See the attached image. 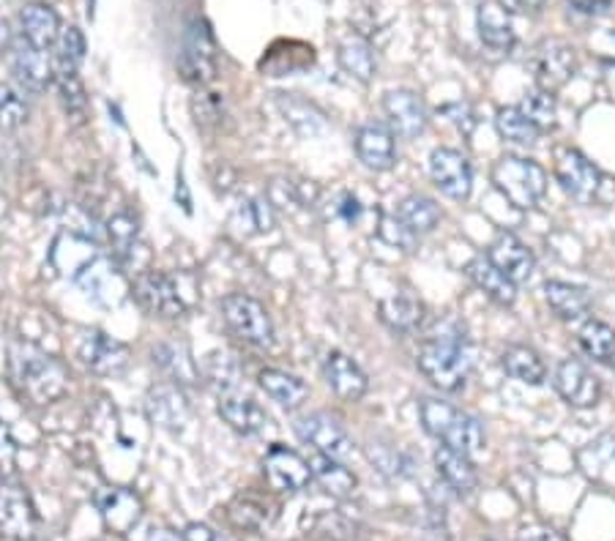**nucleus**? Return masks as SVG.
I'll list each match as a JSON object with an SVG mask.
<instances>
[{"instance_id":"f257e3e1","label":"nucleus","mask_w":615,"mask_h":541,"mask_svg":"<svg viewBox=\"0 0 615 541\" xmlns=\"http://www.w3.org/2000/svg\"><path fill=\"white\" fill-rule=\"evenodd\" d=\"M418 370L430 383H435L444 391L463 389L474 370V350H470L465 328L454 320H444L424 337L418 348Z\"/></svg>"},{"instance_id":"f03ea898","label":"nucleus","mask_w":615,"mask_h":541,"mask_svg":"<svg viewBox=\"0 0 615 541\" xmlns=\"http://www.w3.org/2000/svg\"><path fill=\"white\" fill-rule=\"evenodd\" d=\"M9 378L11 385L22 400L33 402V405H50V402L61 400L68 389V372L55 356L42 350L39 344L11 342L9 348Z\"/></svg>"},{"instance_id":"7ed1b4c3","label":"nucleus","mask_w":615,"mask_h":541,"mask_svg":"<svg viewBox=\"0 0 615 541\" xmlns=\"http://www.w3.org/2000/svg\"><path fill=\"white\" fill-rule=\"evenodd\" d=\"M418 416H422L424 429L427 435H433L435 441H441L444 446L454 448V452L463 454H476L485 448V429L476 422L470 413L459 411V407L448 405L444 400H424L418 407Z\"/></svg>"},{"instance_id":"20e7f679","label":"nucleus","mask_w":615,"mask_h":541,"mask_svg":"<svg viewBox=\"0 0 615 541\" xmlns=\"http://www.w3.org/2000/svg\"><path fill=\"white\" fill-rule=\"evenodd\" d=\"M492 183L498 192L515 205L517 211H528L542 203L548 194V172L537 162L522 157H501L492 167Z\"/></svg>"},{"instance_id":"39448f33","label":"nucleus","mask_w":615,"mask_h":541,"mask_svg":"<svg viewBox=\"0 0 615 541\" xmlns=\"http://www.w3.org/2000/svg\"><path fill=\"white\" fill-rule=\"evenodd\" d=\"M222 318L230 333L250 348L268 350L274 344V323L257 298L246 293H230L222 301Z\"/></svg>"},{"instance_id":"423d86ee","label":"nucleus","mask_w":615,"mask_h":541,"mask_svg":"<svg viewBox=\"0 0 615 541\" xmlns=\"http://www.w3.org/2000/svg\"><path fill=\"white\" fill-rule=\"evenodd\" d=\"M39 533V511L31 492L20 485H0V539L33 541Z\"/></svg>"},{"instance_id":"0eeeda50","label":"nucleus","mask_w":615,"mask_h":541,"mask_svg":"<svg viewBox=\"0 0 615 541\" xmlns=\"http://www.w3.org/2000/svg\"><path fill=\"white\" fill-rule=\"evenodd\" d=\"M178 68H181L183 79L194 85H205L216 77V44L211 28L203 20H194L187 28Z\"/></svg>"},{"instance_id":"6e6552de","label":"nucleus","mask_w":615,"mask_h":541,"mask_svg":"<svg viewBox=\"0 0 615 541\" xmlns=\"http://www.w3.org/2000/svg\"><path fill=\"white\" fill-rule=\"evenodd\" d=\"M293 429H296L298 441L315 448V454H326V457L335 459L353 457V441L344 433L342 424H339L337 418H331L329 413H309V416H301Z\"/></svg>"},{"instance_id":"1a4fd4ad","label":"nucleus","mask_w":615,"mask_h":541,"mask_svg":"<svg viewBox=\"0 0 615 541\" xmlns=\"http://www.w3.org/2000/svg\"><path fill=\"white\" fill-rule=\"evenodd\" d=\"M77 356L94 375L102 378H118L124 375V370L129 367V348L118 339H113L110 333L91 328L83 333L77 344Z\"/></svg>"},{"instance_id":"9d476101","label":"nucleus","mask_w":615,"mask_h":541,"mask_svg":"<svg viewBox=\"0 0 615 541\" xmlns=\"http://www.w3.org/2000/svg\"><path fill=\"white\" fill-rule=\"evenodd\" d=\"M72 276L83 287L85 296L102 304V307H118L120 298L126 296L124 276L118 274V266L102 255H91Z\"/></svg>"},{"instance_id":"9b49d317","label":"nucleus","mask_w":615,"mask_h":541,"mask_svg":"<svg viewBox=\"0 0 615 541\" xmlns=\"http://www.w3.org/2000/svg\"><path fill=\"white\" fill-rule=\"evenodd\" d=\"M574 72H577V57H574V50L561 39H548V42H542L533 50V74H537V83L548 94L563 88L574 77Z\"/></svg>"},{"instance_id":"f8f14e48","label":"nucleus","mask_w":615,"mask_h":541,"mask_svg":"<svg viewBox=\"0 0 615 541\" xmlns=\"http://www.w3.org/2000/svg\"><path fill=\"white\" fill-rule=\"evenodd\" d=\"M135 296L148 312L159 315V318H181L187 312L181 290L162 270H148V274L137 276Z\"/></svg>"},{"instance_id":"ddd939ff","label":"nucleus","mask_w":615,"mask_h":541,"mask_svg":"<svg viewBox=\"0 0 615 541\" xmlns=\"http://www.w3.org/2000/svg\"><path fill=\"white\" fill-rule=\"evenodd\" d=\"M555 178H559L563 192L583 205L594 203L602 189V172L580 151L561 153L559 165H555Z\"/></svg>"},{"instance_id":"4468645a","label":"nucleus","mask_w":615,"mask_h":541,"mask_svg":"<svg viewBox=\"0 0 615 541\" xmlns=\"http://www.w3.org/2000/svg\"><path fill=\"white\" fill-rule=\"evenodd\" d=\"M96 509L102 520L118 537L135 531L142 520V500L126 487H102L96 489Z\"/></svg>"},{"instance_id":"2eb2a0df","label":"nucleus","mask_w":615,"mask_h":541,"mask_svg":"<svg viewBox=\"0 0 615 541\" xmlns=\"http://www.w3.org/2000/svg\"><path fill=\"white\" fill-rule=\"evenodd\" d=\"M430 176L435 187L452 200H468L474 189V172H470L468 159L454 148H435L430 157Z\"/></svg>"},{"instance_id":"dca6fc26","label":"nucleus","mask_w":615,"mask_h":541,"mask_svg":"<svg viewBox=\"0 0 615 541\" xmlns=\"http://www.w3.org/2000/svg\"><path fill=\"white\" fill-rule=\"evenodd\" d=\"M263 474H266L268 485L277 492H298L312 481V468L309 459L296 454L287 446H272L266 459H263Z\"/></svg>"},{"instance_id":"f3484780","label":"nucleus","mask_w":615,"mask_h":541,"mask_svg":"<svg viewBox=\"0 0 615 541\" xmlns=\"http://www.w3.org/2000/svg\"><path fill=\"white\" fill-rule=\"evenodd\" d=\"M11 68H14L22 88L31 91V94H42L55 79V68L53 63H50L47 50L36 47V44L28 42L25 36H20L14 42V50H11Z\"/></svg>"},{"instance_id":"a211bd4d","label":"nucleus","mask_w":615,"mask_h":541,"mask_svg":"<svg viewBox=\"0 0 615 541\" xmlns=\"http://www.w3.org/2000/svg\"><path fill=\"white\" fill-rule=\"evenodd\" d=\"M555 391H559L566 405L580 407V411L594 407L602 396L600 378H596L583 361L574 359L561 361L559 370H555Z\"/></svg>"},{"instance_id":"6ab92c4d","label":"nucleus","mask_w":615,"mask_h":541,"mask_svg":"<svg viewBox=\"0 0 615 541\" xmlns=\"http://www.w3.org/2000/svg\"><path fill=\"white\" fill-rule=\"evenodd\" d=\"M220 416L238 435H261L272 424V416H268L261 402H255L252 396L241 394L235 389L220 394Z\"/></svg>"},{"instance_id":"aec40b11","label":"nucleus","mask_w":615,"mask_h":541,"mask_svg":"<svg viewBox=\"0 0 615 541\" xmlns=\"http://www.w3.org/2000/svg\"><path fill=\"white\" fill-rule=\"evenodd\" d=\"M383 109L389 115L392 131L405 140H416L427 129V107L413 91H389L383 99Z\"/></svg>"},{"instance_id":"412c9836","label":"nucleus","mask_w":615,"mask_h":541,"mask_svg":"<svg viewBox=\"0 0 615 541\" xmlns=\"http://www.w3.org/2000/svg\"><path fill=\"white\" fill-rule=\"evenodd\" d=\"M324 378L329 383V389L344 402H359L367 394V389H370V380L361 372V367L350 356H344L342 350H331L326 356Z\"/></svg>"},{"instance_id":"4be33fe9","label":"nucleus","mask_w":615,"mask_h":541,"mask_svg":"<svg viewBox=\"0 0 615 541\" xmlns=\"http://www.w3.org/2000/svg\"><path fill=\"white\" fill-rule=\"evenodd\" d=\"M356 153L370 170L383 172L392 170L396 151H394V131L381 120H370L356 135Z\"/></svg>"},{"instance_id":"5701e85b","label":"nucleus","mask_w":615,"mask_h":541,"mask_svg":"<svg viewBox=\"0 0 615 541\" xmlns=\"http://www.w3.org/2000/svg\"><path fill=\"white\" fill-rule=\"evenodd\" d=\"M487 257L498 270H503L515 285H522V282L531 279L533 274V255L520 238H515L511 233H501L492 246L487 250Z\"/></svg>"},{"instance_id":"b1692460","label":"nucleus","mask_w":615,"mask_h":541,"mask_svg":"<svg viewBox=\"0 0 615 541\" xmlns=\"http://www.w3.org/2000/svg\"><path fill=\"white\" fill-rule=\"evenodd\" d=\"M146 407L151 422L165 429H181L189 418V402L183 396V391L178 389V383L153 385Z\"/></svg>"},{"instance_id":"393cba45","label":"nucleus","mask_w":615,"mask_h":541,"mask_svg":"<svg viewBox=\"0 0 615 541\" xmlns=\"http://www.w3.org/2000/svg\"><path fill=\"white\" fill-rule=\"evenodd\" d=\"M476 22H479V36L496 53H509L515 47V25H511V14L506 6L498 0H485L476 11Z\"/></svg>"},{"instance_id":"a878e982","label":"nucleus","mask_w":615,"mask_h":541,"mask_svg":"<svg viewBox=\"0 0 615 541\" xmlns=\"http://www.w3.org/2000/svg\"><path fill=\"white\" fill-rule=\"evenodd\" d=\"M22 36L36 47L47 50L55 47L61 39V20H57L55 9L47 3H25L20 11Z\"/></svg>"},{"instance_id":"bb28decb","label":"nucleus","mask_w":615,"mask_h":541,"mask_svg":"<svg viewBox=\"0 0 615 541\" xmlns=\"http://www.w3.org/2000/svg\"><path fill=\"white\" fill-rule=\"evenodd\" d=\"M435 470H438L441 479L459 495H470L479 487V474H476L468 454L454 452V448L448 446H441L438 452H435Z\"/></svg>"},{"instance_id":"cd10ccee","label":"nucleus","mask_w":615,"mask_h":541,"mask_svg":"<svg viewBox=\"0 0 615 541\" xmlns=\"http://www.w3.org/2000/svg\"><path fill=\"white\" fill-rule=\"evenodd\" d=\"M468 276L487 298H492V301L501 304V307H511V304H515L517 285L503 274V270L492 266L487 255L476 257V261L468 263Z\"/></svg>"},{"instance_id":"c85d7f7f","label":"nucleus","mask_w":615,"mask_h":541,"mask_svg":"<svg viewBox=\"0 0 615 541\" xmlns=\"http://www.w3.org/2000/svg\"><path fill=\"white\" fill-rule=\"evenodd\" d=\"M544 298H548L550 309L563 320H580L591 312V293L580 285H569V282H548L544 285Z\"/></svg>"},{"instance_id":"c756f323","label":"nucleus","mask_w":615,"mask_h":541,"mask_svg":"<svg viewBox=\"0 0 615 541\" xmlns=\"http://www.w3.org/2000/svg\"><path fill=\"white\" fill-rule=\"evenodd\" d=\"M309 468H312V479L335 498H348L356 489V476L342 465V459L326 457V454H312L309 457Z\"/></svg>"},{"instance_id":"7c9ffc66","label":"nucleus","mask_w":615,"mask_h":541,"mask_svg":"<svg viewBox=\"0 0 615 541\" xmlns=\"http://www.w3.org/2000/svg\"><path fill=\"white\" fill-rule=\"evenodd\" d=\"M261 389L272 396L274 402H279L285 411H296L304 405V400L309 396L307 383L301 378L290 375L282 370H263L261 372Z\"/></svg>"},{"instance_id":"2f4dec72","label":"nucleus","mask_w":615,"mask_h":541,"mask_svg":"<svg viewBox=\"0 0 615 541\" xmlns=\"http://www.w3.org/2000/svg\"><path fill=\"white\" fill-rule=\"evenodd\" d=\"M501 364L506 375L522 380L528 385H542L548 378V367L539 359L537 350L526 348V344H509L501 353Z\"/></svg>"},{"instance_id":"473e14b6","label":"nucleus","mask_w":615,"mask_h":541,"mask_svg":"<svg viewBox=\"0 0 615 541\" xmlns=\"http://www.w3.org/2000/svg\"><path fill=\"white\" fill-rule=\"evenodd\" d=\"M396 219L411 230L413 235L433 233L441 222V209L433 198H424V194H411L400 203L396 209Z\"/></svg>"},{"instance_id":"72a5a7b5","label":"nucleus","mask_w":615,"mask_h":541,"mask_svg":"<svg viewBox=\"0 0 615 541\" xmlns=\"http://www.w3.org/2000/svg\"><path fill=\"white\" fill-rule=\"evenodd\" d=\"M422 318H424V307L416 301V298L405 296V293H400V296H392V298H383L381 301V320L392 328V331H400V333L416 331V328L422 326Z\"/></svg>"},{"instance_id":"f704fd0d","label":"nucleus","mask_w":615,"mask_h":541,"mask_svg":"<svg viewBox=\"0 0 615 541\" xmlns=\"http://www.w3.org/2000/svg\"><path fill=\"white\" fill-rule=\"evenodd\" d=\"M496 129L506 142H515V146H537L539 137H542L539 126L520 107L498 109Z\"/></svg>"},{"instance_id":"c9c22d12","label":"nucleus","mask_w":615,"mask_h":541,"mask_svg":"<svg viewBox=\"0 0 615 541\" xmlns=\"http://www.w3.org/2000/svg\"><path fill=\"white\" fill-rule=\"evenodd\" d=\"M580 348L600 364L615 370V328H611L602 320H589L580 328Z\"/></svg>"},{"instance_id":"e433bc0d","label":"nucleus","mask_w":615,"mask_h":541,"mask_svg":"<svg viewBox=\"0 0 615 541\" xmlns=\"http://www.w3.org/2000/svg\"><path fill=\"white\" fill-rule=\"evenodd\" d=\"M337 57H339V66H342L348 74H353L356 79H361V83H370V79L375 77L378 61H375V53H372V47L364 42V39H359V36L344 39V42L339 44Z\"/></svg>"},{"instance_id":"4c0bfd02","label":"nucleus","mask_w":615,"mask_h":541,"mask_svg":"<svg viewBox=\"0 0 615 541\" xmlns=\"http://www.w3.org/2000/svg\"><path fill=\"white\" fill-rule=\"evenodd\" d=\"M107 235H110L115 261H118L120 266H129V263L135 261L137 241H140V224H137V219L129 214H115L110 222H107Z\"/></svg>"},{"instance_id":"58836bf2","label":"nucleus","mask_w":615,"mask_h":541,"mask_svg":"<svg viewBox=\"0 0 615 541\" xmlns=\"http://www.w3.org/2000/svg\"><path fill=\"white\" fill-rule=\"evenodd\" d=\"M153 361H157L176 383H194V380L200 378V370L192 356H189V350L178 348V344H159V348L153 350Z\"/></svg>"},{"instance_id":"ea45409f","label":"nucleus","mask_w":615,"mask_h":541,"mask_svg":"<svg viewBox=\"0 0 615 541\" xmlns=\"http://www.w3.org/2000/svg\"><path fill=\"white\" fill-rule=\"evenodd\" d=\"M279 107H282V113L287 115V120H290L293 129H296L298 135L312 137L324 129V113L315 109L309 102L296 99V96H282Z\"/></svg>"},{"instance_id":"a19ab883","label":"nucleus","mask_w":615,"mask_h":541,"mask_svg":"<svg viewBox=\"0 0 615 541\" xmlns=\"http://www.w3.org/2000/svg\"><path fill=\"white\" fill-rule=\"evenodd\" d=\"M233 222L238 224L241 233L252 235V233H268L274 227V214L268 209L266 200H246L235 209Z\"/></svg>"},{"instance_id":"79ce46f5","label":"nucleus","mask_w":615,"mask_h":541,"mask_svg":"<svg viewBox=\"0 0 615 541\" xmlns=\"http://www.w3.org/2000/svg\"><path fill=\"white\" fill-rule=\"evenodd\" d=\"M55 47V68L77 72L85 57V39L83 33H79V28H66V31H61V39H57Z\"/></svg>"},{"instance_id":"37998d69","label":"nucleus","mask_w":615,"mask_h":541,"mask_svg":"<svg viewBox=\"0 0 615 541\" xmlns=\"http://www.w3.org/2000/svg\"><path fill=\"white\" fill-rule=\"evenodd\" d=\"M28 120V102L11 85H0V129L14 131Z\"/></svg>"},{"instance_id":"c03bdc74","label":"nucleus","mask_w":615,"mask_h":541,"mask_svg":"<svg viewBox=\"0 0 615 541\" xmlns=\"http://www.w3.org/2000/svg\"><path fill=\"white\" fill-rule=\"evenodd\" d=\"M57 94H61L63 107H66L68 115H83L85 109V88L79 83L77 72H66V68H55V79Z\"/></svg>"},{"instance_id":"a18cd8bd","label":"nucleus","mask_w":615,"mask_h":541,"mask_svg":"<svg viewBox=\"0 0 615 541\" xmlns=\"http://www.w3.org/2000/svg\"><path fill=\"white\" fill-rule=\"evenodd\" d=\"M517 107H520L522 113H526L528 118L539 126V131H548L550 126L555 124V99H553V94H548V91H539V94L526 96L522 105H517Z\"/></svg>"},{"instance_id":"49530a36","label":"nucleus","mask_w":615,"mask_h":541,"mask_svg":"<svg viewBox=\"0 0 615 541\" xmlns=\"http://www.w3.org/2000/svg\"><path fill=\"white\" fill-rule=\"evenodd\" d=\"M17 468V441L11 435L9 424L0 418V481L9 479Z\"/></svg>"},{"instance_id":"de8ad7c7","label":"nucleus","mask_w":615,"mask_h":541,"mask_svg":"<svg viewBox=\"0 0 615 541\" xmlns=\"http://www.w3.org/2000/svg\"><path fill=\"white\" fill-rule=\"evenodd\" d=\"M381 238L389 241L392 246H405V250H413V233L396 216H383Z\"/></svg>"},{"instance_id":"09e8293b","label":"nucleus","mask_w":615,"mask_h":541,"mask_svg":"<svg viewBox=\"0 0 615 541\" xmlns=\"http://www.w3.org/2000/svg\"><path fill=\"white\" fill-rule=\"evenodd\" d=\"M194 109H198L200 124L222 118V99L216 94H200V99H194Z\"/></svg>"},{"instance_id":"8fccbe9b","label":"nucleus","mask_w":615,"mask_h":541,"mask_svg":"<svg viewBox=\"0 0 615 541\" xmlns=\"http://www.w3.org/2000/svg\"><path fill=\"white\" fill-rule=\"evenodd\" d=\"M444 115H448V118L457 124V129L463 131V135H470L474 131V113H470V107L468 105H448L444 107Z\"/></svg>"},{"instance_id":"3c124183","label":"nucleus","mask_w":615,"mask_h":541,"mask_svg":"<svg viewBox=\"0 0 615 541\" xmlns=\"http://www.w3.org/2000/svg\"><path fill=\"white\" fill-rule=\"evenodd\" d=\"M183 539H187V541H224L220 533L214 531V528L203 526V522H192V526H187V531H183Z\"/></svg>"},{"instance_id":"603ef678","label":"nucleus","mask_w":615,"mask_h":541,"mask_svg":"<svg viewBox=\"0 0 615 541\" xmlns=\"http://www.w3.org/2000/svg\"><path fill=\"white\" fill-rule=\"evenodd\" d=\"M520 541H563L559 533L550 531V528H526L520 533Z\"/></svg>"},{"instance_id":"864d4df0","label":"nucleus","mask_w":615,"mask_h":541,"mask_svg":"<svg viewBox=\"0 0 615 541\" xmlns=\"http://www.w3.org/2000/svg\"><path fill=\"white\" fill-rule=\"evenodd\" d=\"M361 214V205H359V200L356 198H350V194H344V205H342V216L348 219V222H356Z\"/></svg>"},{"instance_id":"5fc2aeb1","label":"nucleus","mask_w":615,"mask_h":541,"mask_svg":"<svg viewBox=\"0 0 615 541\" xmlns=\"http://www.w3.org/2000/svg\"><path fill=\"white\" fill-rule=\"evenodd\" d=\"M572 6H577L580 11H589V14H594V11L605 9L607 0H572Z\"/></svg>"},{"instance_id":"6e6d98bb","label":"nucleus","mask_w":615,"mask_h":541,"mask_svg":"<svg viewBox=\"0 0 615 541\" xmlns=\"http://www.w3.org/2000/svg\"><path fill=\"white\" fill-rule=\"evenodd\" d=\"M148 541H187V539L178 537V533L168 531V528H159V531L148 533Z\"/></svg>"},{"instance_id":"4d7b16f0","label":"nucleus","mask_w":615,"mask_h":541,"mask_svg":"<svg viewBox=\"0 0 615 541\" xmlns=\"http://www.w3.org/2000/svg\"><path fill=\"white\" fill-rule=\"evenodd\" d=\"M9 42V22H6V17H0V47Z\"/></svg>"},{"instance_id":"13d9d810","label":"nucleus","mask_w":615,"mask_h":541,"mask_svg":"<svg viewBox=\"0 0 615 541\" xmlns=\"http://www.w3.org/2000/svg\"><path fill=\"white\" fill-rule=\"evenodd\" d=\"M520 6H528V9H537V6H542V0H517Z\"/></svg>"},{"instance_id":"bf43d9fd","label":"nucleus","mask_w":615,"mask_h":541,"mask_svg":"<svg viewBox=\"0 0 615 541\" xmlns=\"http://www.w3.org/2000/svg\"><path fill=\"white\" fill-rule=\"evenodd\" d=\"M94 6H96V0H88V17H94Z\"/></svg>"}]
</instances>
